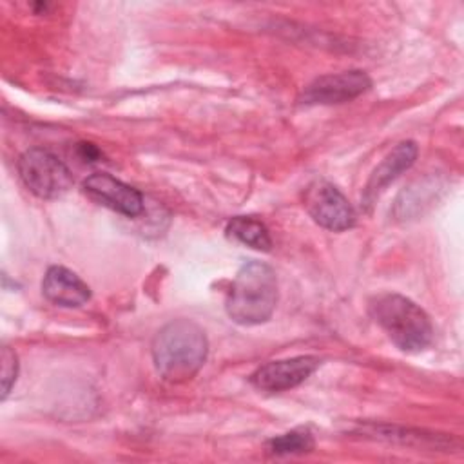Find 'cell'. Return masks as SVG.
I'll list each match as a JSON object with an SVG mask.
<instances>
[{
	"instance_id": "obj_1",
	"label": "cell",
	"mask_w": 464,
	"mask_h": 464,
	"mask_svg": "<svg viewBox=\"0 0 464 464\" xmlns=\"http://www.w3.org/2000/svg\"><path fill=\"white\" fill-rule=\"evenodd\" d=\"M208 343L203 328L188 319L167 323L152 341V361L169 382H183L203 366Z\"/></svg>"
},
{
	"instance_id": "obj_2",
	"label": "cell",
	"mask_w": 464,
	"mask_h": 464,
	"mask_svg": "<svg viewBox=\"0 0 464 464\" xmlns=\"http://www.w3.org/2000/svg\"><path fill=\"white\" fill-rule=\"evenodd\" d=\"M276 303V272L261 261H248L237 270L228 288L225 308L234 323L252 326L268 321Z\"/></svg>"
},
{
	"instance_id": "obj_3",
	"label": "cell",
	"mask_w": 464,
	"mask_h": 464,
	"mask_svg": "<svg viewBox=\"0 0 464 464\" xmlns=\"http://www.w3.org/2000/svg\"><path fill=\"white\" fill-rule=\"evenodd\" d=\"M370 315L402 352H422L433 341V326L426 312L401 294L375 295L370 301Z\"/></svg>"
},
{
	"instance_id": "obj_4",
	"label": "cell",
	"mask_w": 464,
	"mask_h": 464,
	"mask_svg": "<svg viewBox=\"0 0 464 464\" xmlns=\"http://www.w3.org/2000/svg\"><path fill=\"white\" fill-rule=\"evenodd\" d=\"M18 174L24 185L38 198L54 199L72 185L69 169L45 149H29L18 160Z\"/></svg>"
},
{
	"instance_id": "obj_5",
	"label": "cell",
	"mask_w": 464,
	"mask_h": 464,
	"mask_svg": "<svg viewBox=\"0 0 464 464\" xmlns=\"http://www.w3.org/2000/svg\"><path fill=\"white\" fill-rule=\"evenodd\" d=\"M304 207L317 225L334 232L348 230L355 223V212L350 201L335 185L324 179L314 181L306 188Z\"/></svg>"
},
{
	"instance_id": "obj_6",
	"label": "cell",
	"mask_w": 464,
	"mask_h": 464,
	"mask_svg": "<svg viewBox=\"0 0 464 464\" xmlns=\"http://www.w3.org/2000/svg\"><path fill=\"white\" fill-rule=\"evenodd\" d=\"M372 85L370 76L364 71H344L337 74H324L310 82L301 96L299 103L304 105H334L350 102L362 92H366Z\"/></svg>"
},
{
	"instance_id": "obj_7",
	"label": "cell",
	"mask_w": 464,
	"mask_h": 464,
	"mask_svg": "<svg viewBox=\"0 0 464 464\" xmlns=\"http://www.w3.org/2000/svg\"><path fill=\"white\" fill-rule=\"evenodd\" d=\"M321 364L314 355H299L283 361H272L257 368L250 381L256 388L265 392H283L304 382Z\"/></svg>"
},
{
	"instance_id": "obj_8",
	"label": "cell",
	"mask_w": 464,
	"mask_h": 464,
	"mask_svg": "<svg viewBox=\"0 0 464 464\" xmlns=\"http://www.w3.org/2000/svg\"><path fill=\"white\" fill-rule=\"evenodd\" d=\"M83 188L92 199L123 216L134 218L143 212V196L134 187L116 179L111 174H91L83 181Z\"/></svg>"
},
{
	"instance_id": "obj_9",
	"label": "cell",
	"mask_w": 464,
	"mask_h": 464,
	"mask_svg": "<svg viewBox=\"0 0 464 464\" xmlns=\"http://www.w3.org/2000/svg\"><path fill=\"white\" fill-rule=\"evenodd\" d=\"M415 158H417L415 141H401L399 145H395L393 150H390L386 158L372 172L362 192L364 205H372L392 181H395L404 170H408L413 165Z\"/></svg>"
},
{
	"instance_id": "obj_10",
	"label": "cell",
	"mask_w": 464,
	"mask_h": 464,
	"mask_svg": "<svg viewBox=\"0 0 464 464\" xmlns=\"http://www.w3.org/2000/svg\"><path fill=\"white\" fill-rule=\"evenodd\" d=\"M44 295L58 306H80L89 301V286L65 266H49L42 281Z\"/></svg>"
},
{
	"instance_id": "obj_11",
	"label": "cell",
	"mask_w": 464,
	"mask_h": 464,
	"mask_svg": "<svg viewBox=\"0 0 464 464\" xmlns=\"http://www.w3.org/2000/svg\"><path fill=\"white\" fill-rule=\"evenodd\" d=\"M227 234L236 241L252 246L256 250H270L272 239L268 228L256 218L250 216H236L227 225Z\"/></svg>"
},
{
	"instance_id": "obj_12",
	"label": "cell",
	"mask_w": 464,
	"mask_h": 464,
	"mask_svg": "<svg viewBox=\"0 0 464 464\" xmlns=\"http://www.w3.org/2000/svg\"><path fill=\"white\" fill-rule=\"evenodd\" d=\"M368 435H375L379 439L386 440H401L402 444H420V448L435 446V448H448V439L440 437L437 433H428L424 435L422 431H410L402 428H390V426H381V428H372V431H364Z\"/></svg>"
},
{
	"instance_id": "obj_13",
	"label": "cell",
	"mask_w": 464,
	"mask_h": 464,
	"mask_svg": "<svg viewBox=\"0 0 464 464\" xmlns=\"http://www.w3.org/2000/svg\"><path fill=\"white\" fill-rule=\"evenodd\" d=\"M268 451L274 455H295L304 453L314 448V437L306 428H295L279 437H274L266 444Z\"/></svg>"
},
{
	"instance_id": "obj_14",
	"label": "cell",
	"mask_w": 464,
	"mask_h": 464,
	"mask_svg": "<svg viewBox=\"0 0 464 464\" xmlns=\"http://www.w3.org/2000/svg\"><path fill=\"white\" fill-rule=\"evenodd\" d=\"M0 361H2V399H5L16 382L18 359H16V353L9 346H4Z\"/></svg>"
},
{
	"instance_id": "obj_15",
	"label": "cell",
	"mask_w": 464,
	"mask_h": 464,
	"mask_svg": "<svg viewBox=\"0 0 464 464\" xmlns=\"http://www.w3.org/2000/svg\"><path fill=\"white\" fill-rule=\"evenodd\" d=\"M78 154L83 161H96L100 158V150L92 143H78Z\"/></svg>"
}]
</instances>
